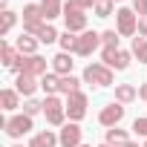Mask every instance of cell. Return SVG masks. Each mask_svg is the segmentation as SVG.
<instances>
[{
    "label": "cell",
    "instance_id": "24",
    "mask_svg": "<svg viewBox=\"0 0 147 147\" xmlns=\"http://www.w3.org/2000/svg\"><path fill=\"white\" fill-rule=\"evenodd\" d=\"M78 90H81V78H75V75H63L61 78V95H72Z\"/></svg>",
    "mask_w": 147,
    "mask_h": 147
},
{
    "label": "cell",
    "instance_id": "10",
    "mask_svg": "<svg viewBox=\"0 0 147 147\" xmlns=\"http://www.w3.org/2000/svg\"><path fill=\"white\" fill-rule=\"evenodd\" d=\"M98 46H101V32H92V29H87V32H81V35H78V46H75V55L87 58V55H92Z\"/></svg>",
    "mask_w": 147,
    "mask_h": 147
},
{
    "label": "cell",
    "instance_id": "12",
    "mask_svg": "<svg viewBox=\"0 0 147 147\" xmlns=\"http://www.w3.org/2000/svg\"><path fill=\"white\" fill-rule=\"evenodd\" d=\"M38 87H40V78H35V75H26V72L15 75V90H18L23 98H32Z\"/></svg>",
    "mask_w": 147,
    "mask_h": 147
},
{
    "label": "cell",
    "instance_id": "2",
    "mask_svg": "<svg viewBox=\"0 0 147 147\" xmlns=\"http://www.w3.org/2000/svg\"><path fill=\"white\" fill-rule=\"evenodd\" d=\"M3 130H6L9 138H23L26 133L35 130V121H32V115H26V113H15V115L3 118Z\"/></svg>",
    "mask_w": 147,
    "mask_h": 147
},
{
    "label": "cell",
    "instance_id": "13",
    "mask_svg": "<svg viewBox=\"0 0 147 147\" xmlns=\"http://www.w3.org/2000/svg\"><path fill=\"white\" fill-rule=\"evenodd\" d=\"M52 72H55V75H72V66H75V61H72V52H58L52 61Z\"/></svg>",
    "mask_w": 147,
    "mask_h": 147
},
{
    "label": "cell",
    "instance_id": "1",
    "mask_svg": "<svg viewBox=\"0 0 147 147\" xmlns=\"http://www.w3.org/2000/svg\"><path fill=\"white\" fill-rule=\"evenodd\" d=\"M63 23H66V32H87V12L81 9L78 0H66L63 3Z\"/></svg>",
    "mask_w": 147,
    "mask_h": 147
},
{
    "label": "cell",
    "instance_id": "17",
    "mask_svg": "<svg viewBox=\"0 0 147 147\" xmlns=\"http://www.w3.org/2000/svg\"><path fill=\"white\" fill-rule=\"evenodd\" d=\"M104 144H110V147H124V144H130V133L121 130V127H110L107 136H104Z\"/></svg>",
    "mask_w": 147,
    "mask_h": 147
},
{
    "label": "cell",
    "instance_id": "5",
    "mask_svg": "<svg viewBox=\"0 0 147 147\" xmlns=\"http://www.w3.org/2000/svg\"><path fill=\"white\" fill-rule=\"evenodd\" d=\"M115 32H118L121 38H133V35H138V15H136L133 9L121 6V9L115 12Z\"/></svg>",
    "mask_w": 147,
    "mask_h": 147
},
{
    "label": "cell",
    "instance_id": "29",
    "mask_svg": "<svg viewBox=\"0 0 147 147\" xmlns=\"http://www.w3.org/2000/svg\"><path fill=\"white\" fill-rule=\"evenodd\" d=\"M23 113L35 118L38 113H43V101H38V98H26V101H23Z\"/></svg>",
    "mask_w": 147,
    "mask_h": 147
},
{
    "label": "cell",
    "instance_id": "37",
    "mask_svg": "<svg viewBox=\"0 0 147 147\" xmlns=\"http://www.w3.org/2000/svg\"><path fill=\"white\" fill-rule=\"evenodd\" d=\"M81 147H92V144H81Z\"/></svg>",
    "mask_w": 147,
    "mask_h": 147
},
{
    "label": "cell",
    "instance_id": "23",
    "mask_svg": "<svg viewBox=\"0 0 147 147\" xmlns=\"http://www.w3.org/2000/svg\"><path fill=\"white\" fill-rule=\"evenodd\" d=\"M58 46H61V52H72V55H75V46H78V35H75V32H63V35L58 38Z\"/></svg>",
    "mask_w": 147,
    "mask_h": 147
},
{
    "label": "cell",
    "instance_id": "19",
    "mask_svg": "<svg viewBox=\"0 0 147 147\" xmlns=\"http://www.w3.org/2000/svg\"><path fill=\"white\" fill-rule=\"evenodd\" d=\"M138 98V90L133 84H115V101L118 104H133Z\"/></svg>",
    "mask_w": 147,
    "mask_h": 147
},
{
    "label": "cell",
    "instance_id": "34",
    "mask_svg": "<svg viewBox=\"0 0 147 147\" xmlns=\"http://www.w3.org/2000/svg\"><path fill=\"white\" fill-rule=\"evenodd\" d=\"M0 9H3V12H6V9H9V0H0Z\"/></svg>",
    "mask_w": 147,
    "mask_h": 147
},
{
    "label": "cell",
    "instance_id": "27",
    "mask_svg": "<svg viewBox=\"0 0 147 147\" xmlns=\"http://www.w3.org/2000/svg\"><path fill=\"white\" fill-rule=\"evenodd\" d=\"M133 58H138V63H147V40L144 38H133Z\"/></svg>",
    "mask_w": 147,
    "mask_h": 147
},
{
    "label": "cell",
    "instance_id": "33",
    "mask_svg": "<svg viewBox=\"0 0 147 147\" xmlns=\"http://www.w3.org/2000/svg\"><path fill=\"white\" fill-rule=\"evenodd\" d=\"M138 98H141V101H144V104H147V81H144V84H141V87H138Z\"/></svg>",
    "mask_w": 147,
    "mask_h": 147
},
{
    "label": "cell",
    "instance_id": "14",
    "mask_svg": "<svg viewBox=\"0 0 147 147\" xmlns=\"http://www.w3.org/2000/svg\"><path fill=\"white\" fill-rule=\"evenodd\" d=\"M61 141H58V133L55 130H38L32 138H29V144L26 147H58Z\"/></svg>",
    "mask_w": 147,
    "mask_h": 147
},
{
    "label": "cell",
    "instance_id": "36",
    "mask_svg": "<svg viewBox=\"0 0 147 147\" xmlns=\"http://www.w3.org/2000/svg\"><path fill=\"white\" fill-rule=\"evenodd\" d=\"M113 3H124V0H113Z\"/></svg>",
    "mask_w": 147,
    "mask_h": 147
},
{
    "label": "cell",
    "instance_id": "31",
    "mask_svg": "<svg viewBox=\"0 0 147 147\" xmlns=\"http://www.w3.org/2000/svg\"><path fill=\"white\" fill-rule=\"evenodd\" d=\"M133 12H136L138 18H144V15H147V0H133Z\"/></svg>",
    "mask_w": 147,
    "mask_h": 147
},
{
    "label": "cell",
    "instance_id": "39",
    "mask_svg": "<svg viewBox=\"0 0 147 147\" xmlns=\"http://www.w3.org/2000/svg\"><path fill=\"white\" fill-rule=\"evenodd\" d=\"M15 147H23V144H15Z\"/></svg>",
    "mask_w": 147,
    "mask_h": 147
},
{
    "label": "cell",
    "instance_id": "22",
    "mask_svg": "<svg viewBox=\"0 0 147 147\" xmlns=\"http://www.w3.org/2000/svg\"><path fill=\"white\" fill-rule=\"evenodd\" d=\"M35 38H38L40 43H58V38H61V35H58V29H55L52 23H43V26L38 29V35H35Z\"/></svg>",
    "mask_w": 147,
    "mask_h": 147
},
{
    "label": "cell",
    "instance_id": "21",
    "mask_svg": "<svg viewBox=\"0 0 147 147\" xmlns=\"http://www.w3.org/2000/svg\"><path fill=\"white\" fill-rule=\"evenodd\" d=\"M40 6H43V12H46V23L63 15V0H40Z\"/></svg>",
    "mask_w": 147,
    "mask_h": 147
},
{
    "label": "cell",
    "instance_id": "32",
    "mask_svg": "<svg viewBox=\"0 0 147 147\" xmlns=\"http://www.w3.org/2000/svg\"><path fill=\"white\" fill-rule=\"evenodd\" d=\"M138 38H144V40H147V15H144V18H138Z\"/></svg>",
    "mask_w": 147,
    "mask_h": 147
},
{
    "label": "cell",
    "instance_id": "35",
    "mask_svg": "<svg viewBox=\"0 0 147 147\" xmlns=\"http://www.w3.org/2000/svg\"><path fill=\"white\" fill-rule=\"evenodd\" d=\"M124 147H138V144H136V141H130V144H124Z\"/></svg>",
    "mask_w": 147,
    "mask_h": 147
},
{
    "label": "cell",
    "instance_id": "15",
    "mask_svg": "<svg viewBox=\"0 0 147 147\" xmlns=\"http://www.w3.org/2000/svg\"><path fill=\"white\" fill-rule=\"evenodd\" d=\"M0 52H3V55H0V58H3V66L12 72V69L18 66V61H20V52H18V46H12L9 40H3V43H0Z\"/></svg>",
    "mask_w": 147,
    "mask_h": 147
},
{
    "label": "cell",
    "instance_id": "38",
    "mask_svg": "<svg viewBox=\"0 0 147 147\" xmlns=\"http://www.w3.org/2000/svg\"><path fill=\"white\" fill-rule=\"evenodd\" d=\"M98 147H110V144H98Z\"/></svg>",
    "mask_w": 147,
    "mask_h": 147
},
{
    "label": "cell",
    "instance_id": "18",
    "mask_svg": "<svg viewBox=\"0 0 147 147\" xmlns=\"http://www.w3.org/2000/svg\"><path fill=\"white\" fill-rule=\"evenodd\" d=\"M0 104H3L6 113H15V110L20 107V92H18L15 87H6L3 92H0Z\"/></svg>",
    "mask_w": 147,
    "mask_h": 147
},
{
    "label": "cell",
    "instance_id": "26",
    "mask_svg": "<svg viewBox=\"0 0 147 147\" xmlns=\"http://www.w3.org/2000/svg\"><path fill=\"white\" fill-rule=\"evenodd\" d=\"M118 40H121V35H118L115 29L101 32V46H104V49H121V46H118Z\"/></svg>",
    "mask_w": 147,
    "mask_h": 147
},
{
    "label": "cell",
    "instance_id": "9",
    "mask_svg": "<svg viewBox=\"0 0 147 147\" xmlns=\"http://www.w3.org/2000/svg\"><path fill=\"white\" fill-rule=\"evenodd\" d=\"M84 115H87V92H81V90H78V92L66 95V118L78 124Z\"/></svg>",
    "mask_w": 147,
    "mask_h": 147
},
{
    "label": "cell",
    "instance_id": "7",
    "mask_svg": "<svg viewBox=\"0 0 147 147\" xmlns=\"http://www.w3.org/2000/svg\"><path fill=\"white\" fill-rule=\"evenodd\" d=\"M130 61H133V52H127V49H101V63H107L115 72H124L130 66Z\"/></svg>",
    "mask_w": 147,
    "mask_h": 147
},
{
    "label": "cell",
    "instance_id": "11",
    "mask_svg": "<svg viewBox=\"0 0 147 147\" xmlns=\"http://www.w3.org/2000/svg\"><path fill=\"white\" fill-rule=\"evenodd\" d=\"M58 141H61V147H81L84 141H81V127L75 124V121H66L61 130H58Z\"/></svg>",
    "mask_w": 147,
    "mask_h": 147
},
{
    "label": "cell",
    "instance_id": "16",
    "mask_svg": "<svg viewBox=\"0 0 147 147\" xmlns=\"http://www.w3.org/2000/svg\"><path fill=\"white\" fill-rule=\"evenodd\" d=\"M38 38L35 35H26V32H20V38L15 40V46H18V52L20 55H38Z\"/></svg>",
    "mask_w": 147,
    "mask_h": 147
},
{
    "label": "cell",
    "instance_id": "6",
    "mask_svg": "<svg viewBox=\"0 0 147 147\" xmlns=\"http://www.w3.org/2000/svg\"><path fill=\"white\" fill-rule=\"evenodd\" d=\"M12 72H15V75L26 72V75L43 78V75H46V58H43V55H20V61H18V66H15Z\"/></svg>",
    "mask_w": 147,
    "mask_h": 147
},
{
    "label": "cell",
    "instance_id": "25",
    "mask_svg": "<svg viewBox=\"0 0 147 147\" xmlns=\"http://www.w3.org/2000/svg\"><path fill=\"white\" fill-rule=\"evenodd\" d=\"M15 23H18V12H12V9H6L3 12V20H0V35H9L12 29H15Z\"/></svg>",
    "mask_w": 147,
    "mask_h": 147
},
{
    "label": "cell",
    "instance_id": "20",
    "mask_svg": "<svg viewBox=\"0 0 147 147\" xmlns=\"http://www.w3.org/2000/svg\"><path fill=\"white\" fill-rule=\"evenodd\" d=\"M40 90H43L46 95H61V75L46 72V75L40 78Z\"/></svg>",
    "mask_w": 147,
    "mask_h": 147
},
{
    "label": "cell",
    "instance_id": "3",
    "mask_svg": "<svg viewBox=\"0 0 147 147\" xmlns=\"http://www.w3.org/2000/svg\"><path fill=\"white\" fill-rule=\"evenodd\" d=\"M115 75L107 63H90L84 69V84H92V87H113Z\"/></svg>",
    "mask_w": 147,
    "mask_h": 147
},
{
    "label": "cell",
    "instance_id": "8",
    "mask_svg": "<svg viewBox=\"0 0 147 147\" xmlns=\"http://www.w3.org/2000/svg\"><path fill=\"white\" fill-rule=\"evenodd\" d=\"M124 113H127V107L124 104H118V101H113V104H107V107H101V113H98V124L101 127H118L121 121H124Z\"/></svg>",
    "mask_w": 147,
    "mask_h": 147
},
{
    "label": "cell",
    "instance_id": "30",
    "mask_svg": "<svg viewBox=\"0 0 147 147\" xmlns=\"http://www.w3.org/2000/svg\"><path fill=\"white\" fill-rule=\"evenodd\" d=\"M133 133H136V136H141V138H147V115H141V118H136V121H133Z\"/></svg>",
    "mask_w": 147,
    "mask_h": 147
},
{
    "label": "cell",
    "instance_id": "40",
    "mask_svg": "<svg viewBox=\"0 0 147 147\" xmlns=\"http://www.w3.org/2000/svg\"><path fill=\"white\" fill-rule=\"evenodd\" d=\"M144 147H147V141H144Z\"/></svg>",
    "mask_w": 147,
    "mask_h": 147
},
{
    "label": "cell",
    "instance_id": "28",
    "mask_svg": "<svg viewBox=\"0 0 147 147\" xmlns=\"http://www.w3.org/2000/svg\"><path fill=\"white\" fill-rule=\"evenodd\" d=\"M113 6H115L113 0H98L95 9H92V15H95V18H110V15H113Z\"/></svg>",
    "mask_w": 147,
    "mask_h": 147
},
{
    "label": "cell",
    "instance_id": "4",
    "mask_svg": "<svg viewBox=\"0 0 147 147\" xmlns=\"http://www.w3.org/2000/svg\"><path fill=\"white\" fill-rule=\"evenodd\" d=\"M43 115L52 127H63L66 124V101H61L58 95H46L43 98Z\"/></svg>",
    "mask_w": 147,
    "mask_h": 147
}]
</instances>
